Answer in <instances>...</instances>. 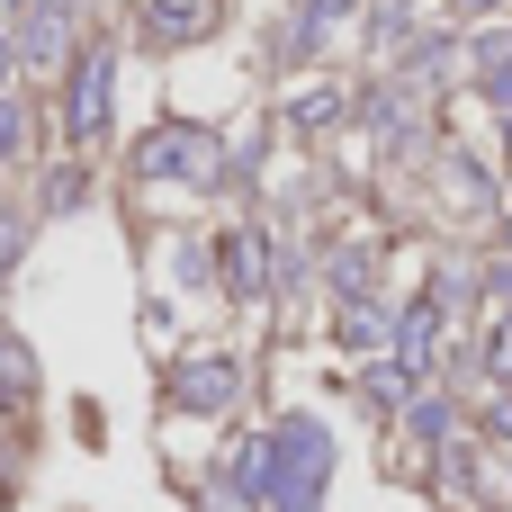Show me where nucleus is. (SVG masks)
Masks as SVG:
<instances>
[{
    "label": "nucleus",
    "instance_id": "nucleus-9",
    "mask_svg": "<svg viewBox=\"0 0 512 512\" xmlns=\"http://www.w3.org/2000/svg\"><path fill=\"white\" fill-rule=\"evenodd\" d=\"M18 135H27V117H18V99H0V162L18 153Z\"/></svg>",
    "mask_w": 512,
    "mask_h": 512
},
{
    "label": "nucleus",
    "instance_id": "nucleus-10",
    "mask_svg": "<svg viewBox=\"0 0 512 512\" xmlns=\"http://www.w3.org/2000/svg\"><path fill=\"white\" fill-rule=\"evenodd\" d=\"M342 9H351V0H306V36H324V27H333Z\"/></svg>",
    "mask_w": 512,
    "mask_h": 512
},
{
    "label": "nucleus",
    "instance_id": "nucleus-5",
    "mask_svg": "<svg viewBox=\"0 0 512 512\" xmlns=\"http://www.w3.org/2000/svg\"><path fill=\"white\" fill-rule=\"evenodd\" d=\"M216 261H225V288H234V297H261V288H270V243H261L252 225H234V234L216 243Z\"/></svg>",
    "mask_w": 512,
    "mask_h": 512
},
{
    "label": "nucleus",
    "instance_id": "nucleus-13",
    "mask_svg": "<svg viewBox=\"0 0 512 512\" xmlns=\"http://www.w3.org/2000/svg\"><path fill=\"white\" fill-rule=\"evenodd\" d=\"M459 9H486V0H459Z\"/></svg>",
    "mask_w": 512,
    "mask_h": 512
},
{
    "label": "nucleus",
    "instance_id": "nucleus-3",
    "mask_svg": "<svg viewBox=\"0 0 512 512\" xmlns=\"http://www.w3.org/2000/svg\"><path fill=\"white\" fill-rule=\"evenodd\" d=\"M441 315H450V279H441L432 297H414V306H405V324H396V369H405V378H423V369H432V351H441Z\"/></svg>",
    "mask_w": 512,
    "mask_h": 512
},
{
    "label": "nucleus",
    "instance_id": "nucleus-12",
    "mask_svg": "<svg viewBox=\"0 0 512 512\" xmlns=\"http://www.w3.org/2000/svg\"><path fill=\"white\" fill-rule=\"evenodd\" d=\"M9 63H18V45H9V36H0V81H9Z\"/></svg>",
    "mask_w": 512,
    "mask_h": 512
},
{
    "label": "nucleus",
    "instance_id": "nucleus-2",
    "mask_svg": "<svg viewBox=\"0 0 512 512\" xmlns=\"http://www.w3.org/2000/svg\"><path fill=\"white\" fill-rule=\"evenodd\" d=\"M234 387H243V369H234V360H216V351L171 369V405H180V414H225V405H234Z\"/></svg>",
    "mask_w": 512,
    "mask_h": 512
},
{
    "label": "nucleus",
    "instance_id": "nucleus-1",
    "mask_svg": "<svg viewBox=\"0 0 512 512\" xmlns=\"http://www.w3.org/2000/svg\"><path fill=\"white\" fill-rule=\"evenodd\" d=\"M108 90H117V54H108V45H81V63H72V99H63V135H72V144H99V126H108Z\"/></svg>",
    "mask_w": 512,
    "mask_h": 512
},
{
    "label": "nucleus",
    "instance_id": "nucleus-7",
    "mask_svg": "<svg viewBox=\"0 0 512 512\" xmlns=\"http://www.w3.org/2000/svg\"><path fill=\"white\" fill-rule=\"evenodd\" d=\"M27 396H36V360H27L18 333H0V414H18Z\"/></svg>",
    "mask_w": 512,
    "mask_h": 512
},
{
    "label": "nucleus",
    "instance_id": "nucleus-14",
    "mask_svg": "<svg viewBox=\"0 0 512 512\" xmlns=\"http://www.w3.org/2000/svg\"><path fill=\"white\" fill-rule=\"evenodd\" d=\"M504 243H512V225H504Z\"/></svg>",
    "mask_w": 512,
    "mask_h": 512
},
{
    "label": "nucleus",
    "instance_id": "nucleus-11",
    "mask_svg": "<svg viewBox=\"0 0 512 512\" xmlns=\"http://www.w3.org/2000/svg\"><path fill=\"white\" fill-rule=\"evenodd\" d=\"M486 90H495V99L512 108V54H495V81H486Z\"/></svg>",
    "mask_w": 512,
    "mask_h": 512
},
{
    "label": "nucleus",
    "instance_id": "nucleus-4",
    "mask_svg": "<svg viewBox=\"0 0 512 512\" xmlns=\"http://www.w3.org/2000/svg\"><path fill=\"white\" fill-rule=\"evenodd\" d=\"M144 171H180V180H216V135L207 126H162L144 144Z\"/></svg>",
    "mask_w": 512,
    "mask_h": 512
},
{
    "label": "nucleus",
    "instance_id": "nucleus-15",
    "mask_svg": "<svg viewBox=\"0 0 512 512\" xmlns=\"http://www.w3.org/2000/svg\"><path fill=\"white\" fill-rule=\"evenodd\" d=\"M504 144H512V135H504Z\"/></svg>",
    "mask_w": 512,
    "mask_h": 512
},
{
    "label": "nucleus",
    "instance_id": "nucleus-6",
    "mask_svg": "<svg viewBox=\"0 0 512 512\" xmlns=\"http://www.w3.org/2000/svg\"><path fill=\"white\" fill-rule=\"evenodd\" d=\"M216 27V0H153V36L162 45H198Z\"/></svg>",
    "mask_w": 512,
    "mask_h": 512
},
{
    "label": "nucleus",
    "instance_id": "nucleus-8",
    "mask_svg": "<svg viewBox=\"0 0 512 512\" xmlns=\"http://www.w3.org/2000/svg\"><path fill=\"white\" fill-rule=\"evenodd\" d=\"M18 243H27V216L0 207V279H9V261H18Z\"/></svg>",
    "mask_w": 512,
    "mask_h": 512
}]
</instances>
